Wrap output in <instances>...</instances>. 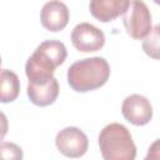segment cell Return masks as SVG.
<instances>
[{"label": "cell", "instance_id": "obj_13", "mask_svg": "<svg viewBox=\"0 0 160 160\" xmlns=\"http://www.w3.org/2000/svg\"><path fill=\"white\" fill-rule=\"evenodd\" d=\"M144 51L150 55L154 59H158V51H159V26H155L154 30L149 34V36L142 42Z\"/></svg>", "mask_w": 160, "mask_h": 160}, {"label": "cell", "instance_id": "obj_2", "mask_svg": "<svg viewBox=\"0 0 160 160\" xmlns=\"http://www.w3.org/2000/svg\"><path fill=\"white\" fill-rule=\"evenodd\" d=\"M110 76V66L104 58L79 60L68 69V82L74 91L86 92L101 88Z\"/></svg>", "mask_w": 160, "mask_h": 160}, {"label": "cell", "instance_id": "obj_10", "mask_svg": "<svg viewBox=\"0 0 160 160\" xmlns=\"http://www.w3.org/2000/svg\"><path fill=\"white\" fill-rule=\"evenodd\" d=\"M59 95V82L55 78H51L45 84H28V96L30 101L36 106L51 105Z\"/></svg>", "mask_w": 160, "mask_h": 160}, {"label": "cell", "instance_id": "obj_9", "mask_svg": "<svg viewBox=\"0 0 160 160\" xmlns=\"http://www.w3.org/2000/svg\"><path fill=\"white\" fill-rule=\"evenodd\" d=\"M129 5V0H94L90 1L89 9L91 15L99 21L109 22L125 14Z\"/></svg>", "mask_w": 160, "mask_h": 160}, {"label": "cell", "instance_id": "obj_4", "mask_svg": "<svg viewBox=\"0 0 160 160\" xmlns=\"http://www.w3.org/2000/svg\"><path fill=\"white\" fill-rule=\"evenodd\" d=\"M122 21L126 32L135 40H141L151 32V14L144 1H130Z\"/></svg>", "mask_w": 160, "mask_h": 160}, {"label": "cell", "instance_id": "obj_14", "mask_svg": "<svg viewBox=\"0 0 160 160\" xmlns=\"http://www.w3.org/2000/svg\"><path fill=\"white\" fill-rule=\"evenodd\" d=\"M159 150H160L159 149V140H155L150 145V148L148 150V154H146L144 160H160V151Z\"/></svg>", "mask_w": 160, "mask_h": 160}, {"label": "cell", "instance_id": "obj_11", "mask_svg": "<svg viewBox=\"0 0 160 160\" xmlns=\"http://www.w3.org/2000/svg\"><path fill=\"white\" fill-rule=\"evenodd\" d=\"M20 92V80L18 75L8 69H0V102L16 100Z\"/></svg>", "mask_w": 160, "mask_h": 160}, {"label": "cell", "instance_id": "obj_1", "mask_svg": "<svg viewBox=\"0 0 160 160\" xmlns=\"http://www.w3.org/2000/svg\"><path fill=\"white\" fill-rule=\"evenodd\" d=\"M65 45L58 40H46L41 42L25 65V74L29 84H45L54 78V71L66 59Z\"/></svg>", "mask_w": 160, "mask_h": 160}, {"label": "cell", "instance_id": "obj_16", "mask_svg": "<svg viewBox=\"0 0 160 160\" xmlns=\"http://www.w3.org/2000/svg\"><path fill=\"white\" fill-rule=\"evenodd\" d=\"M0 65H1V56H0Z\"/></svg>", "mask_w": 160, "mask_h": 160}, {"label": "cell", "instance_id": "obj_12", "mask_svg": "<svg viewBox=\"0 0 160 160\" xmlns=\"http://www.w3.org/2000/svg\"><path fill=\"white\" fill-rule=\"evenodd\" d=\"M0 160H22V150L15 142L0 141Z\"/></svg>", "mask_w": 160, "mask_h": 160}, {"label": "cell", "instance_id": "obj_15", "mask_svg": "<svg viewBox=\"0 0 160 160\" xmlns=\"http://www.w3.org/2000/svg\"><path fill=\"white\" fill-rule=\"evenodd\" d=\"M8 130H9L8 118L2 111H0V140H2L5 138V135L8 134Z\"/></svg>", "mask_w": 160, "mask_h": 160}, {"label": "cell", "instance_id": "obj_8", "mask_svg": "<svg viewBox=\"0 0 160 160\" xmlns=\"http://www.w3.org/2000/svg\"><path fill=\"white\" fill-rule=\"evenodd\" d=\"M40 20L46 30L60 31L69 22V9L61 1H49L41 9Z\"/></svg>", "mask_w": 160, "mask_h": 160}, {"label": "cell", "instance_id": "obj_7", "mask_svg": "<svg viewBox=\"0 0 160 160\" xmlns=\"http://www.w3.org/2000/svg\"><path fill=\"white\" fill-rule=\"evenodd\" d=\"M121 112L122 116L132 125L142 126L150 122L152 118V106L145 96L140 94H132L124 99Z\"/></svg>", "mask_w": 160, "mask_h": 160}, {"label": "cell", "instance_id": "obj_5", "mask_svg": "<svg viewBox=\"0 0 160 160\" xmlns=\"http://www.w3.org/2000/svg\"><path fill=\"white\" fill-rule=\"evenodd\" d=\"M58 150L70 159L81 158L89 148L88 136L76 126H68L60 130L55 138Z\"/></svg>", "mask_w": 160, "mask_h": 160}, {"label": "cell", "instance_id": "obj_6", "mask_svg": "<svg viewBox=\"0 0 160 160\" xmlns=\"http://www.w3.org/2000/svg\"><path fill=\"white\" fill-rule=\"evenodd\" d=\"M71 42L81 52L98 51L105 44V35L92 24L80 22L71 31Z\"/></svg>", "mask_w": 160, "mask_h": 160}, {"label": "cell", "instance_id": "obj_3", "mask_svg": "<svg viewBox=\"0 0 160 160\" xmlns=\"http://www.w3.org/2000/svg\"><path fill=\"white\" fill-rule=\"evenodd\" d=\"M99 146L104 160H135L136 158L131 134L119 122H111L100 131Z\"/></svg>", "mask_w": 160, "mask_h": 160}]
</instances>
